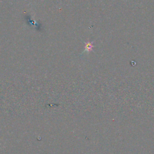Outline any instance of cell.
Segmentation results:
<instances>
[{
	"label": "cell",
	"mask_w": 154,
	"mask_h": 154,
	"mask_svg": "<svg viewBox=\"0 0 154 154\" xmlns=\"http://www.w3.org/2000/svg\"><path fill=\"white\" fill-rule=\"evenodd\" d=\"M93 48V44L92 43L88 42L85 43V50L84 52H90V51L92 50Z\"/></svg>",
	"instance_id": "1"
}]
</instances>
